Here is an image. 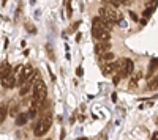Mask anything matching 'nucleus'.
<instances>
[{
	"instance_id": "f257e3e1",
	"label": "nucleus",
	"mask_w": 158,
	"mask_h": 140,
	"mask_svg": "<svg viewBox=\"0 0 158 140\" xmlns=\"http://www.w3.org/2000/svg\"><path fill=\"white\" fill-rule=\"evenodd\" d=\"M46 95H48V88H46L44 82L41 80V77L36 74L35 80H33V88H32V106L40 107V104L44 103Z\"/></svg>"
},
{
	"instance_id": "f03ea898",
	"label": "nucleus",
	"mask_w": 158,
	"mask_h": 140,
	"mask_svg": "<svg viewBox=\"0 0 158 140\" xmlns=\"http://www.w3.org/2000/svg\"><path fill=\"white\" fill-rule=\"evenodd\" d=\"M51 124H52V113H46V115H44L41 120H38L36 124H35V129H33L35 137L44 135V134L51 129Z\"/></svg>"
},
{
	"instance_id": "7ed1b4c3",
	"label": "nucleus",
	"mask_w": 158,
	"mask_h": 140,
	"mask_svg": "<svg viewBox=\"0 0 158 140\" xmlns=\"http://www.w3.org/2000/svg\"><path fill=\"white\" fill-rule=\"evenodd\" d=\"M117 66H118V74H120V77H128L135 69V63L130 58H122L117 63Z\"/></svg>"
},
{
	"instance_id": "20e7f679",
	"label": "nucleus",
	"mask_w": 158,
	"mask_h": 140,
	"mask_svg": "<svg viewBox=\"0 0 158 140\" xmlns=\"http://www.w3.org/2000/svg\"><path fill=\"white\" fill-rule=\"evenodd\" d=\"M100 16L104 18V19H108V21L112 22V24L120 22V16H118L117 13H115V10H114L112 6H109V5H104V6L100 8Z\"/></svg>"
},
{
	"instance_id": "39448f33",
	"label": "nucleus",
	"mask_w": 158,
	"mask_h": 140,
	"mask_svg": "<svg viewBox=\"0 0 158 140\" xmlns=\"http://www.w3.org/2000/svg\"><path fill=\"white\" fill-rule=\"evenodd\" d=\"M33 72H35V69H33V66L32 65H25L24 68H21V72H19V79H18V84H19V87L24 84V82H27L32 76H33Z\"/></svg>"
},
{
	"instance_id": "423d86ee",
	"label": "nucleus",
	"mask_w": 158,
	"mask_h": 140,
	"mask_svg": "<svg viewBox=\"0 0 158 140\" xmlns=\"http://www.w3.org/2000/svg\"><path fill=\"white\" fill-rule=\"evenodd\" d=\"M92 25H94L95 29H103V30H111L114 24H112V22H109L108 19H104V18L98 16V18H95V19H94V22H92Z\"/></svg>"
},
{
	"instance_id": "0eeeda50",
	"label": "nucleus",
	"mask_w": 158,
	"mask_h": 140,
	"mask_svg": "<svg viewBox=\"0 0 158 140\" xmlns=\"http://www.w3.org/2000/svg\"><path fill=\"white\" fill-rule=\"evenodd\" d=\"M94 38H97L98 41H109L111 38V32L109 30H103V29H95L94 27Z\"/></svg>"
},
{
	"instance_id": "6e6552de",
	"label": "nucleus",
	"mask_w": 158,
	"mask_h": 140,
	"mask_svg": "<svg viewBox=\"0 0 158 140\" xmlns=\"http://www.w3.org/2000/svg\"><path fill=\"white\" fill-rule=\"evenodd\" d=\"M109 49H111V43L108 41H100L95 44V54L97 55H103L104 52H109Z\"/></svg>"
},
{
	"instance_id": "1a4fd4ad",
	"label": "nucleus",
	"mask_w": 158,
	"mask_h": 140,
	"mask_svg": "<svg viewBox=\"0 0 158 140\" xmlns=\"http://www.w3.org/2000/svg\"><path fill=\"white\" fill-rule=\"evenodd\" d=\"M11 74H13V68L10 66V63H2V65H0V80L6 79Z\"/></svg>"
},
{
	"instance_id": "9d476101",
	"label": "nucleus",
	"mask_w": 158,
	"mask_h": 140,
	"mask_svg": "<svg viewBox=\"0 0 158 140\" xmlns=\"http://www.w3.org/2000/svg\"><path fill=\"white\" fill-rule=\"evenodd\" d=\"M2 85H3V88H8V90H10V88H13V87H16V85H18V79L11 74V76H8L6 79L2 80Z\"/></svg>"
},
{
	"instance_id": "9b49d317",
	"label": "nucleus",
	"mask_w": 158,
	"mask_h": 140,
	"mask_svg": "<svg viewBox=\"0 0 158 140\" xmlns=\"http://www.w3.org/2000/svg\"><path fill=\"white\" fill-rule=\"evenodd\" d=\"M18 110H19V104L16 103L15 99L10 101V104H8V115H11V117H18Z\"/></svg>"
},
{
	"instance_id": "f8f14e48",
	"label": "nucleus",
	"mask_w": 158,
	"mask_h": 140,
	"mask_svg": "<svg viewBox=\"0 0 158 140\" xmlns=\"http://www.w3.org/2000/svg\"><path fill=\"white\" fill-rule=\"evenodd\" d=\"M32 82H33V80H32V77H30L27 82H24V84L21 85V91H19L21 96H25V95H27V93L32 90Z\"/></svg>"
},
{
	"instance_id": "ddd939ff",
	"label": "nucleus",
	"mask_w": 158,
	"mask_h": 140,
	"mask_svg": "<svg viewBox=\"0 0 158 140\" xmlns=\"http://www.w3.org/2000/svg\"><path fill=\"white\" fill-rule=\"evenodd\" d=\"M156 68H158V58L153 57V58L150 60V63H149V69H147V76H149V77L156 71Z\"/></svg>"
},
{
	"instance_id": "4468645a",
	"label": "nucleus",
	"mask_w": 158,
	"mask_h": 140,
	"mask_svg": "<svg viewBox=\"0 0 158 140\" xmlns=\"http://www.w3.org/2000/svg\"><path fill=\"white\" fill-rule=\"evenodd\" d=\"M8 115V104L6 103H0V123H3Z\"/></svg>"
},
{
	"instance_id": "2eb2a0df",
	"label": "nucleus",
	"mask_w": 158,
	"mask_h": 140,
	"mask_svg": "<svg viewBox=\"0 0 158 140\" xmlns=\"http://www.w3.org/2000/svg\"><path fill=\"white\" fill-rule=\"evenodd\" d=\"M27 121H29V115H27V113H18V117H16V126H24Z\"/></svg>"
},
{
	"instance_id": "dca6fc26",
	"label": "nucleus",
	"mask_w": 158,
	"mask_h": 140,
	"mask_svg": "<svg viewBox=\"0 0 158 140\" xmlns=\"http://www.w3.org/2000/svg\"><path fill=\"white\" fill-rule=\"evenodd\" d=\"M147 88H149L150 91L158 90V76H153V77H150V80L147 82Z\"/></svg>"
},
{
	"instance_id": "f3484780",
	"label": "nucleus",
	"mask_w": 158,
	"mask_h": 140,
	"mask_svg": "<svg viewBox=\"0 0 158 140\" xmlns=\"http://www.w3.org/2000/svg\"><path fill=\"white\" fill-rule=\"evenodd\" d=\"M115 71H118V66L114 65V63H108V65L104 66V69H103L104 74H112V72H115Z\"/></svg>"
},
{
	"instance_id": "a211bd4d",
	"label": "nucleus",
	"mask_w": 158,
	"mask_h": 140,
	"mask_svg": "<svg viewBox=\"0 0 158 140\" xmlns=\"http://www.w3.org/2000/svg\"><path fill=\"white\" fill-rule=\"evenodd\" d=\"M100 58H101L103 61H112V60H114V54H112V52H104L103 55H100Z\"/></svg>"
},
{
	"instance_id": "6ab92c4d",
	"label": "nucleus",
	"mask_w": 158,
	"mask_h": 140,
	"mask_svg": "<svg viewBox=\"0 0 158 140\" xmlns=\"http://www.w3.org/2000/svg\"><path fill=\"white\" fill-rule=\"evenodd\" d=\"M36 110H38V107H30V110H29V113H27V115H29V118H35L36 117Z\"/></svg>"
},
{
	"instance_id": "aec40b11",
	"label": "nucleus",
	"mask_w": 158,
	"mask_h": 140,
	"mask_svg": "<svg viewBox=\"0 0 158 140\" xmlns=\"http://www.w3.org/2000/svg\"><path fill=\"white\" fill-rule=\"evenodd\" d=\"M153 11H155V6H149L147 10H144V18H146V19H147V18H149V16L152 14V13H153Z\"/></svg>"
},
{
	"instance_id": "412c9836",
	"label": "nucleus",
	"mask_w": 158,
	"mask_h": 140,
	"mask_svg": "<svg viewBox=\"0 0 158 140\" xmlns=\"http://www.w3.org/2000/svg\"><path fill=\"white\" fill-rule=\"evenodd\" d=\"M139 77H141V74H136V76H135V79H131V82H130V87H131V88L136 87V84H138Z\"/></svg>"
},
{
	"instance_id": "4be33fe9",
	"label": "nucleus",
	"mask_w": 158,
	"mask_h": 140,
	"mask_svg": "<svg viewBox=\"0 0 158 140\" xmlns=\"http://www.w3.org/2000/svg\"><path fill=\"white\" fill-rule=\"evenodd\" d=\"M130 18L133 19V21H138V16H136V13H133V11L130 13Z\"/></svg>"
},
{
	"instance_id": "5701e85b",
	"label": "nucleus",
	"mask_w": 158,
	"mask_h": 140,
	"mask_svg": "<svg viewBox=\"0 0 158 140\" xmlns=\"http://www.w3.org/2000/svg\"><path fill=\"white\" fill-rule=\"evenodd\" d=\"M76 74H77V76H82V69L77 68V69H76Z\"/></svg>"
},
{
	"instance_id": "b1692460",
	"label": "nucleus",
	"mask_w": 158,
	"mask_h": 140,
	"mask_svg": "<svg viewBox=\"0 0 158 140\" xmlns=\"http://www.w3.org/2000/svg\"><path fill=\"white\" fill-rule=\"evenodd\" d=\"M152 140H158V132H155V134L152 135Z\"/></svg>"
},
{
	"instance_id": "393cba45",
	"label": "nucleus",
	"mask_w": 158,
	"mask_h": 140,
	"mask_svg": "<svg viewBox=\"0 0 158 140\" xmlns=\"http://www.w3.org/2000/svg\"><path fill=\"white\" fill-rule=\"evenodd\" d=\"M48 140H51V138H48Z\"/></svg>"
}]
</instances>
